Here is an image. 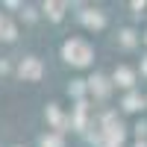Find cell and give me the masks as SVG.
I'll list each match as a JSON object with an SVG mask.
<instances>
[{
	"instance_id": "1",
	"label": "cell",
	"mask_w": 147,
	"mask_h": 147,
	"mask_svg": "<svg viewBox=\"0 0 147 147\" xmlns=\"http://www.w3.org/2000/svg\"><path fill=\"white\" fill-rule=\"evenodd\" d=\"M62 56L68 59L71 65L82 68V65H88V62H91V47L85 44L82 38H71V41H65V47H62Z\"/></svg>"
},
{
	"instance_id": "2",
	"label": "cell",
	"mask_w": 147,
	"mask_h": 147,
	"mask_svg": "<svg viewBox=\"0 0 147 147\" xmlns=\"http://www.w3.org/2000/svg\"><path fill=\"white\" fill-rule=\"evenodd\" d=\"M21 77H24V80H38V77H41V62H38L35 56H27V59L21 62Z\"/></svg>"
},
{
	"instance_id": "3",
	"label": "cell",
	"mask_w": 147,
	"mask_h": 147,
	"mask_svg": "<svg viewBox=\"0 0 147 147\" xmlns=\"http://www.w3.org/2000/svg\"><path fill=\"white\" fill-rule=\"evenodd\" d=\"M18 35V30H15V24H12L6 15H0V38H6V41H12Z\"/></svg>"
},
{
	"instance_id": "4",
	"label": "cell",
	"mask_w": 147,
	"mask_h": 147,
	"mask_svg": "<svg viewBox=\"0 0 147 147\" xmlns=\"http://www.w3.org/2000/svg\"><path fill=\"white\" fill-rule=\"evenodd\" d=\"M115 82L118 85H132V71L129 68H118L115 71Z\"/></svg>"
},
{
	"instance_id": "5",
	"label": "cell",
	"mask_w": 147,
	"mask_h": 147,
	"mask_svg": "<svg viewBox=\"0 0 147 147\" xmlns=\"http://www.w3.org/2000/svg\"><path fill=\"white\" fill-rule=\"evenodd\" d=\"M82 21L88 24V27H94V30L103 27V15H97V12H82Z\"/></svg>"
},
{
	"instance_id": "6",
	"label": "cell",
	"mask_w": 147,
	"mask_h": 147,
	"mask_svg": "<svg viewBox=\"0 0 147 147\" xmlns=\"http://www.w3.org/2000/svg\"><path fill=\"white\" fill-rule=\"evenodd\" d=\"M91 91H97V94L103 97V94L109 91V85H106V80H103V77H91Z\"/></svg>"
},
{
	"instance_id": "7",
	"label": "cell",
	"mask_w": 147,
	"mask_h": 147,
	"mask_svg": "<svg viewBox=\"0 0 147 147\" xmlns=\"http://www.w3.org/2000/svg\"><path fill=\"white\" fill-rule=\"evenodd\" d=\"M141 103H144V100H141V97H138V94H129V97H127V100H124V109H129V112H136V109H138Z\"/></svg>"
},
{
	"instance_id": "8",
	"label": "cell",
	"mask_w": 147,
	"mask_h": 147,
	"mask_svg": "<svg viewBox=\"0 0 147 147\" xmlns=\"http://www.w3.org/2000/svg\"><path fill=\"white\" fill-rule=\"evenodd\" d=\"M47 118H50L56 127H65V121H62V115H59V109H56V106H47Z\"/></svg>"
},
{
	"instance_id": "9",
	"label": "cell",
	"mask_w": 147,
	"mask_h": 147,
	"mask_svg": "<svg viewBox=\"0 0 147 147\" xmlns=\"http://www.w3.org/2000/svg\"><path fill=\"white\" fill-rule=\"evenodd\" d=\"M41 147H62V136H44Z\"/></svg>"
},
{
	"instance_id": "10",
	"label": "cell",
	"mask_w": 147,
	"mask_h": 147,
	"mask_svg": "<svg viewBox=\"0 0 147 147\" xmlns=\"http://www.w3.org/2000/svg\"><path fill=\"white\" fill-rule=\"evenodd\" d=\"M44 9H47V15H50L53 21H59V18H62V6H59V3H47Z\"/></svg>"
},
{
	"instance_id": "11",
	"label": "cell",
	"mask_w": 147,
	"mask_h": 147,
	"mask_svg": "<svg viewBox=\"0 0 147 147\" xmlns=\"http://www.w3.org/2000/svg\"><path fill=\"white\" fill-rule=\"evenodd\" d=\"M121 41H124V44H127V47H129V44H132V41H136V38H132V32H129V30H127V32H124V38H121Z\"/></svg>"
},
{
	"instance_id": "12",
	"label": "cell",
	"mask_w": 147,
	"mask_h": 147,
	"mask_svg": "<svg viewBox=\"0 0 147 147\" xmlns=\"http://www.w3.org/2000/svg\"><path fill=\"white\" fill-rule=\"evenodd\" d=\"M141 71H144V74H147V56H144V65H141Z\"/></svg>"
},
{
	"instance_id": "13",
	"label": "cell",
	"mask_w": 147,
	"mask_h": 147,
	"mask_svg": "<svg viewBox=\"0 0 147 147\" xmlns=\"http://www.w3.org/2000/svg\"><path fill=\"white\" fill-rule=\"evenodd\" d=\"M136 147H144V144H136Z\"/></svg>"
}]
</instances>
